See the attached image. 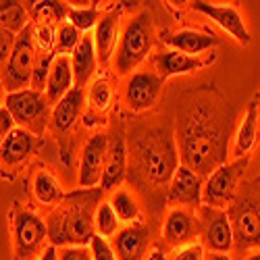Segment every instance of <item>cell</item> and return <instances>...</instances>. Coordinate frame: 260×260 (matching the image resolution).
<instances>
[{
  "label": "cell",
  "instance_id": "obj_3",
  "mask_svg": "<svg viewBox=\"0 0 260 260\" xmlns=\"http://www.w3.org/2000/svg\"><path fill=\"white\" fill-rule=\"evenodd\" d=\"M177 144L169 127H154L136 134L132 140L134 175L152 187L171 183L177 171Z\"/></svg>",
  "mask_w": 260,
  "mask_h": 260
},
{
  "label": "cell",
  "instance_id": "obj_10",
  "mask_svg": "<svg viewBox=\"0 0 260 260\" xmlns=\"http://www.w3.org/2000/svg\"><path fill=\"white\" fill-rule=\"evenodd\" d=\"M106 160H108V136L96 134L85 142L81 150L79 179H77L81 189H92L102 181Z\"/></svg>",
  "mask_w": 260,
  "mask_h": 260
},
{
  "label": "cell",
  "instance_id": "obj_25",
  "mask_svg": "<svg viewBox=\"0 0 260 260\" xmlns=\"http://www.w3.org/2000/svg\"><path fill=\"white\" fill-rule=\"evenodd\" d=\"M256 134H258V100H252L240 129H237V136H235L233 154L237 158L248 156V152L256 144Z\"/></svg>",
  "mask_w": 260,
  "mask_h": 260
},
{
  "label": "cell",
  "instance_id": "obj_16",
  "mask_svg": "<svg viewBox=\"0 0 260 260\" xmlns=\"http://www.w3.org/2000/svg\"><path fill=\"white\" fill-rule=\"evenodd\" d=\"M125 175H127V144H125L123 134L119 132L117 136L108 138V160L104 167L100 189L111 191L119 187L125 181Z\"/></svg>",
  "mask_w": 260,
  "mask_h": 260
},
{
  "label": "cell",
  "instance_id": "obj_31",
  "mask_svg": "<svg viewBox=\"0 0 260 260\" xmlns=\"http://www.w3.org/2000/svg\"><path fill=\"white\" fill-rule=\"evenodd\" d=\"M81 31L75 29L71 23H62L58 25L56 29V42H54V48L60 56H67V54H73L75 48L79 46V42H81Z\"/></svg>",
  "mask_w": 260,
  "mask_h": 260
},
{
  "label": "cell",
  "instance_id": "obj_37",
  "mask_svg": "<svg viewBox=\"0 0 260 260\" xmlns=\"http://www.w3.org/2000/svg\"><path fill=\"white\" fill-rule=\"evenodd\" d=\"M15 42H17L15 34L7 31L5 27H0V62H5V64H7V60H9L11 52H13Z\"/></svg>",
  "mask_w": 260,
  "mask_h": 260
},
{
  "label": "cell",
  "instance_id": "obj_17",
  "mask_svg": "<svg viewBox=\"0 0 260 260\" xmlns=\"http://www.w3.org/2000/svg\"><path fill=\"white\" fill-rule=\"evenodd\" d=\"M198 233V223L196 219L181 210V208H173L167 219H165V225H162V237L165 242L171 244V246H189V242L193 240V235Z\"/></svg>",
  "mask_w": 260,
  "mask_h": 260
},
{
  "label": "cell",
  "instance_id": "obj_18",
  "mask_svg": "<svg viewBox=\"0 0 260 260\" xmlns=\"http://www.w3.org/2000/svg\"><path fill=\"white\" fill-rule=\"evenodd\" d=\"M36 150V136L29 134L27 129L15 127L13 132L0 144V162L15 167L25 162Z\"/></svg>",
  "mask_w": 260,
  "mask_h": 260
},
{
  "label": "cell",
  "instance_id": "obj_2",
  "mask_svg": "<svg viewBox=\"0 0 260 260\" xmlns=\"http://www.w3.org/2000/svg\"><path fill=\"white\" fill-rule=\"evenodd\" d=\"M102 204V189H79L64 196L60 204L48 214V240L52 246L77 248L88 246L94 233V214Z\"/></svg>",
  "mask_w": 260,
  "mask_h": 260
},
{
  "label": "cell",
  "instance_id": "obj_26",
  "mask_svg": "<svg viewBox=\"0 0 260 260\" xmlns=\"http://www.w3.org/2000/svg\"><path fill=\"white\" fill-rule=\"evenodd\" d=\"M34 193L38 202L42 204H60L64 200V191L60 187V183L56 181L54 175H50L48 171H38L34 177Z\"/></svg>",
  "mask_w": 260,
  "mask_h": 260
},
{
  "label": "cell",
  "instance_id": "obj_32",
  "mask_svg": "<svg viewBox=\"0 0 260 260\" xmlns=\"http://www.w3.org/2000/svg\"><path fill=\"white\" fill-rule=\"evenodd\" d=\"M54 58H56L54 52L40 54V56H38L36 69H34V75H31V83H29L31 90H36V92H44V90H46V81H48V75H50V69H52Z\"/></svg>",
  "mask_w": 260,
  "mask_h": 260
},
{
  "label": "cell",
  "instance_id": "obj_38",
  "mask_svg": "<svg viewBox=\"0 0 260 260\" xmlns=\"http://www.w3.org/2000/svg\"><path fill=\"white\" fill-rule=\"evenodd\" d=\"M58 260H94V258L90 248L77 246V248H62L58 254Z\"/></svg>",
  "mask_w": 260,
  "mask_h": 260
},
{
  "label": "cell",
  "instance_id": "obj_28",
  "mask_svg": "<svg viewBox=\"0 0 260 260\" xmlns=\"http://www.w3.org/2000/svg\"><path fill=\"white\" fill-rule=\"evenodd\" d=\"M29 25L27 11L21 3H0V27H5L11 34H21Z\"/></svg>",
  "mask_w": 260,
  "mask_h": 260
},
{
  "label": "cell",
  "instance_id": "obj_5",
  "mask_svg": "<svg viewBox=\"0 0 260 260\" xmlns=\"http://www.w3.org/2000/svg\"><path fill=\"white\" fill-rule=\"evenodd\" d=\"M152 42H154V21L148 11H142L129 21L119 38L117 58H115L117 71L119 73L134 71L150 54Z\"/></svg>",
  "mask_w": 260,
  "mask_h": 260
},
{
  "label": "cell",
  "instance_id": "obj_23",
  "mask_svg": "<svg viewBox=\"0 0 260 260\" xmlns=\"http://www.w3.org/2000/svg\"><path fill=\"white\" fill-rule=\"evenodd\" d=\"M165 42L169 46L175 48L177 52H183V54H189V56H198L204 50L219 46L221 40L216 36H212V34H202V31H196V29H181V31H175L173 36H169Z\"/></svg>",
  "mask_w": 260,
  "mask_h": 260
},
{
  "label": "cell",
  "instance_id": "obj_14",
  "mask_svg": "<svg viewBox=\"0 0 260 260\" xmlns=\"http://www.w3.org/2000/svg\"><path fill=\"white\" fill-rule=\"evenodd\" d=\"M169 202L171 204H185V206H200L202 202V179L198 173L187 167H177L175 175L169 183Z\"/></svg>",
  "mask_w": 260,
  "mask_h": 260
},
{
  "label": "cell",
  "instance_id": "obj_15",
  "mask_svg": "<svg viewBox=\"0 0 260 260\" xmlns=\"http://www.w3.org/2000/svg\"><path fill=\"white\" fill-rule=\"evenodd\" d=\"M193 9H196L198 13H202V15H206V17H210L216 25L223 27L227 34H231L242 46L250 44V34L244 25L242 15L237 13V9L210 5V3H202V0H196V3H193Z\"/></svg>",
  "mask_w": 260,
  "mask_h": 260
},
{
  "label": "cell",
  "instance_id": "obj_4",
  "mask_svg": "<svg viewBox=\"0 0 260 260\" xmlns=\"http://www.w3.org/2000/svg\"><path fill=\"white\" fill-rule=\"evenodd\" d=\"M227 214L237 248H260V175L237 191Z\"/></svg>",
  "mask_w": 260,
  "mask_h": 260
},
{
  "label": "cell",
  "instance_id": "obj_36",
  "mask_svg": "<svg viewBox=\"0 0 260 260\" xmlns=\"http://www.w3.org/2000/svg\"><path fill=\"white\" fill-rule=\"evenodd\" d=\"M90 250H92V258L94 260H117V256L113 252V246L108 244L104 237H100V235H94L92 237Z\"/></svg>",
  "mask_w": 260,
  "mask_h": 260
},
{
  "label": "cell",
  "instance_id": "obj_42",
  "mask_svg": "<svg viewBox=\"0 0 260 260\" xmlns=\"http://www.w3.org/2000/svg\"><path fill=\"white\" fill-rule=\"evenodd\" d=\"M5 102V83H3V77H0V104Z\"/></svg>",
  "mask_w": 260,
  "mask_h": 260
},
{
  "label": "cell",
  "instance_id": "obj_20",
  "mask_svg": "<svg viewBox=\"0 0 260 260\" xmlns=\"http://www.w3.org/2000/svg\"><path fill=\"white\" fill-rule=\"evenodd\" d=\"M83 108V88H73L64 98H60L58 104H54L50 125L56 134H64L77 123Z\"/></svg>",
  "mask_w": 260,
  "mask_h": 260
},
{
  "label": "cell",
  "instance_id": "obj_34",
  "mask_svg": "<svg viewBox=\"0 0 260 260\" xmlns=\"http://www.w3.org/2000/svg\"><path fill=\"white\" fill-rule=\"evenodd\" d=\"M56 42V31L52 23H36L34 25V46L40 54H48L54 48Z\"/></svg>",
  "mask_w": 260,
  "mask_h": 260
},
{
  "label": "cell",
  "instance_id": "obj_11",
  "mask_svg": "<svg viewBox=\"0 0 260 260\" xmlns=\"http://www.w3.org/2000/svg\"><path fill=\"white\" fill-rule=\"evenodd\" d=\"M165 79L160 77V73H152V71H136L132 77L127 79L125 85V100L127 106L136 113L148 111L152 108L160 96Z\"/></svg>",
  "mask_w": 260,
  "mask_h": 260
},
{
  "label": "cell",
  "instance_id": "obj_41",
  "mask_svg": "<svg viewBox=\"0 0 260 260\" xmlns=\"http://www.w3.org/2000/svg\"><path fill=\"white\" fill-rule=\"evenodd\" d=\"M38 260H58V252H56V246H48L44 250V254H42Z\"/></svg>",
  "mask_w": 260,
  "mask_h": 260
},
{
  "label": "cell",
  "instance_id": "obj_33",
  "mask_svg": "<svg viewBox=\"0 0 260 260\" xmlns=\"http://www.w3.org/2000/svg\"><path fill=\"white\" fill-rule=\"evenodd\" d=\"M111 100H113V85L106 77H100L94 81L92 90H90V102L96 111H106L111 106Z\"/></svg>",
  "mask_w": 260,
  "mask_h": 260
},
{
  "label": "cell",
  "instance_id": "obj_9",
  "mask_svg": "<svg viewBox=\"0 0 260 260\" xmlns=\"http://www.w3.org/2000/svg\"><path fill=\"white\" fill-rule=\"evenodd\" d=\"M250 158H237L233 162H225L216 171H212L204 187H202V200L208 208H223L227 204H233L235 196H237V183L244 177L246 167H248Z\"/></svg>",
  "mask_w": 260,
  "mask_h": 260
},
{
  "label": "cell",
  "instance_id": "obj_40",
  "mask_svg": "<svg viewBox=\"0 0 260 260\" xmlns=\"http://www.w3.org/2000/svg\"><path fill=\"white\" fill-rule=\"evenodd\" d=\"M15 129V121L11 117V113L7 111V108H0V144H3V140Z\"/></svg>",
  "mask_w": 260,
  "mask_h": 260
},
{
  "label": "cell",
  "instance_id": "obj_1",
  "mask_svg": "<svg viewBox=\"0 0 260 260\" xmlns=\"http://www.w3.org/2000/svg\"><path fill=\"white\" fill-rule=\"evenodd\" d=\"M233 129L229 102L214 90L189 94L177 117V148L183 167L210 175L225 165Z\"/></svg>",
  "mask_w": 260,
  "mask_h": 260
},
{
  "label": "cell",
  "instance_id": "obj_39",
  "mask_svg": "<svg viewBox=\"0 0 260 260\" xmlns=\"http://www.w3.org/2000/svg\"><path fill=\"white\" fill-rule=\"evenodd\" d=\"M175 260H202V246H198V244L183 246L175 254Z\"/></svg>",
  "mask_w": 260,
  "mask_h": 260
},
{
  "label": "cell",
  "instance_id": "obj_19",
  "mask_svg": "<svg viewBox=\"0 0 260 260\" xmlns=\"http://www.w3.org/2000/svg\"><path fill=\"white\" fill-rule=\"evenodd\" d=\"M117 44H119V7L102 15V19L96 23L94 48L100 64H106L111 60Z\"/></svg>",
  "mask_w": 260,
  "mask_h": 260
},
{
  "label": "cell",
  "instance_id": "obj_13",
  "mask_svg": "<svg viewBox=\"0 0 260 260\" xmlns=\"http://www.w3.org/2000/svg\"><path fill=\"white\" fill-rule=\"evenodd\" d=\"M204 244L216 254H225L233 248V229L229 214L216 208L204 210Z\"/></svg>",
  "mask_w": 260,
  "mask_h": 260
},
{
  "label": "cell",
  "instance_id": "obj_22",
  "mask_svg": "<svg viewBox=\"0 0 260 260\" xmlns=\"http://www.w3.org/2000/svg\"><path fill=\"white\" fill-rule=\"evenodd\" d=\"M96 64H98V56H96V48H94V40L90 36H83L79 46L71 54V69H73L75 88H83V85L90 81V77L96 71Z\"/></svg>",
  "mask_w": 260,
  "mask_h": 260
},
{
  "label": "cell",
  "instance_id": "obj_30",
  "mask_svg": "<svg viewBox=\"0 0 260 260\" xmlns=\"http://www.w3.org/2000/svg\"><path fill=\"white\" fill-rule=\"evenodd\" d=\"M119 216L115 214L111 202H102L94 214V227H96V235L100 237H115L119 231Z\"/></svg>",
  "mask_w": 260,
  "mask_h": 260
},
{
  "label": "cell",
  "instance_id": "obj_29",
  "mask_svg": "<svg viewBox=\"0 0 260 260\" xmlns=\"http://www.w3.org/2000/svg\"><path fill=\"white\" fill-rule=\"evenodd\" d=\"M29 13L36 19V23H52L62 21L69 15L67 3H56V0H44V3H29Z\"/></svg>",
  "mask_w": 260,
  "mask_h": 260
},
{
  "label": "cell",
  "instance_id": "obj_7",
  "mask_svg": "<svg viewBox=\"0 0 260 260\" xmlns=\"http://www.w3.org/2000/svg\"><path fill=\"white\" fill-rule=\"evenodd\" d=\"M38 62V50L34 46V27L27 25L17 36V42L13 46V52L3 67V83L9 94L27 90V83H31V75Z\"/></svg>",
  "mask_w": 260,
  "mask_h": 260
},
{
  "label": "cell",
  "instance_id": "obj_24",
  "mask_svg": "<svg viewBox=\"0 0 260 260\" xmlns=\"http://www.w3.org/2000/svg\"><path fill=\"white\" fill-rule=\"evenodd\" d=\"M210 60H204L200 56H189L177 50H169L156 56V64H158V71L160 77H173V75H183V73H191V71H198L202 67H206Z\"/></svg>",
  "mask_w": 260,
  "mask_h": 260
},
{
  "label": "cell",
  "instance_id": "obj_8",
  "mask_svg": "<svg viewBox=\"0 0 260 260\" xmlns=\"http://www.w3.org/2000/svg\"><path fill=\"white\" fill-rule=\"evenodd\" d=\"M48 225L31 210L19 208L13 216V252L15 260H34L44 254Z\"/></svg>",
  "mask_w": 260,
  "mask_h": 260
},
{
  "label": "cell",
  "instance_id": "obj_43",
  "mask_svg": "<svg viewBox=\"0 0 260 260\" xmlns=\"http://www.w3.org/2000/svg\"><path fill=\"white\" fill-rule=\"evenodd\" d=\"M210 260H231V258H229L227 254H214Z\"/></svg>",
  "mask_w": 260,
  "mask_h": 260
},
{
  "label": "cell",
  "instance_id": "obj_27",
  "mask_svg": "<svg viewBox=\"0 0 260 260\" xmlns=\"http://www.w3.org/2000/svg\"><path fill=\"white\" fill-rule=\"evenodd\" d=\"M111 206H113V210L119 216L121 223L132 225L134 221H138V216H140V204H138L136 196L129 189H117L113 193Z\"/></svg>",
  "mask_w": 260,
  "mask_h": 260
},
{
  "label": "cell",
  "instance_id": "obj_21",
  "mask_svg": "<svg viewBox=\"0 0 260 260\" xmlns=\"http://www.w3.org/2000/svg\"><path fill=\"white\" fill-rule=\"evenodd\" d=\"M73 69H71V58L56 54L52 69L46 81V98L50 104H58L60 98L67 96L73 88Z\"/></svg>",
  "mask_w": 260,
  "mask_h": 260
},
{
  "label": "cell",
  "instance_id": "obj_44",
  "mask_svg": "<svg viewBox=\"0 0 260 260\" xmlns=\"http://www.w3.org/2000/svg\"><path fill=\"white\" fill-rule=\"evenodd\" d=\"M246 260H260V252H256V254H250Z\"/></svg>",
  "mask_w": 260,
  "mask_h": 260
},
{
  "label": "cell",
  "instance_id": "obj_6",
  "mask_svg": "<svg viewBox=\"0 0 260 260\" xmlns=\"http://www.w3.org/2000/svg\"><path fill=\"white\" fill-rule=\"evenodd\" d=\"M5 108L11 113L15 125L21 129H27L29 134L40 136L50 121V102L44 96V92H36L31 88L7 94Z\"/></svg>",
  "mask_w": 260,
  "mask_h": 260
},
{
  "label": "cell",
  "instance_id": "obj_12",
  "mask_svg": "<svg viewBox=\"0 0 260 260\" xmlns=\"http://www.w3.org/2000/svg\"><path fill=\"white\" fill-rule=\"evenodd\" d=\"M150 244V229L144 223H132L117 231L113 252L117 260H144Z\"/></svg>",
  "mask_w": 260,
  "mask_h": 260
},
{
  "label": "cell",
  "instance_id": "obj_35",
  "mask_svg": "<svg viewBox=\"0 0 260 260\" xmlns=\"http://www.w3.org/2000/svg\"><path fill=\"white\" fill-rule=\"evenodd\" d=\"M67 19H69V23L75 29L88 31V29L94 27V23H98V21H96L98 19V11L92 9V7H88V9H69Z\"/></svg>",
  "mask_w": 260,
  "mask_h": 260
}]
</instances>
